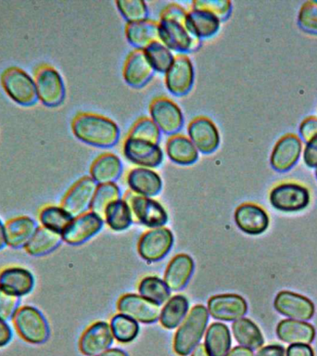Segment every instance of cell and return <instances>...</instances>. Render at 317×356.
<instances>
[{"label": "cell", "mask_w": 317, "mask_h": 356, "mask_svg": "<svg viewBox=\"0 0 317 356\" xmlns=\"http://www.w3.org/2000/svg\"><path fill=\"white\" fill-rule=\"evenodd\" d=\"M188 13L181 6L171 4L164 8L158 22L160 42L171 51L191 53L202 46V40L189 30Z\"/></svg>", "instance_id": "cell-1"}, {"label": "cell", "mask_w": 317, "mask_h": 356, "mask_svg": "<svg viewBox=\"0 0 317 356\" xmlns=\"http://www.w3.org/2000/svg\"><path fill=\"white\" fill-rule=\"evenodd\" d=\"M72 132L83 143L111 147L118 143L120 129L113 120L94 113H81L72 122Z\"/></svg>", "instance_id": "cell-2"}, {"label": "cell", "mask_w": 317, "mask_h": 356, "mask_svg": "<svg viewBox=\"0 0 317 356\" xmlns=\"http://www.w3.org/2000/svg\"><path fill=\"white\" fill-rule=\"evenodd\" d=\"M209 312L202 305L194 306L179 325L174 338V350L180 356H188L200 344L209 322Z\"/></svg>", "instance_id": "cell-3"}, {"label": "cell", "mask_w": 317, "mask_h": 356, "mask_svg": "<svg viewBox=\"0 0 317 356\" xmlns=\"http://www.w3.org/2000/svg\"><path fill=\"white\" fill-rule=\"evenodd\" d=\"M19 337L31 344H43L50 336L49 322L39 309L32 305L21 306L13 318Z\"/></svg>", "instance_id": "cell-4"}, {"label": "cell", "mask_w": 317, "mask_h": 356, "mask_svg": "<svg viewBox=\"0 0 317 356\" xmlns=\"http://www.w3.org/2000/svg\"><path fill=\"white\" fill-rule=\"evenodd\" d=\"M136 221L149 228L163 227L168 222V213L163 206L152 197L127 192L124 197Z\"/></svg>", "instance_id": "cell-5"}, {"label": "cell", "mask_w": 317, "mask_h": 356, "mask_svg": "<svg viewBox=\"0 0 317 356\" xmlns=\"http://www.w3.org/2000/svg\"><path fill=\"white\" fill-rule=\"evenodd\" d=\"M2 85L8 97L19 105L32 106L38 102L35 82L22 70L8 69L3 74Z\"/></svg>", "instance_id": "cell-6"}, {"label": "cell", "mask_w": 317, "mask_h": 356, "mask_svg": "<svg viewBox=\"0 0 317 356\" xmlns=\"http://www.w3.org/2000/svg\"><path fill=\"white\" fill-rule=\"evenodd\" d=\"M269 199L278 211H298L307 207L311 196L308 189L300 184L283 183L272 189Z\"/></svg>", "instance_id": "cell-7"}, {"label": "cell", "mask_w": 317, "mask_h": 356, "mask_svg": "<svg viewBox=\"0 0 317 356\" xmlns=\"http://www.w3.org/2000/svg\"><path fill=\"white\" fill-rule=\"evenodd\" d=\"M174 241V235L168 228H153L144 233L139 239V255L149 263L163 260L172 250Z\"/></svg>", "instance_id": "cell-8"}, {"label": "cell", "mask_w": 317, "mask_h": 356, "mask_svg": "<svg viewBox=\"0 0 317 356\" xmlns=\"http://www.w3.org/2000/svg\"><path fill=\"white\" fill-rule=\"evenodd\" d=\"M150 116L161 132L169 136L177 135L184 127L182 111L177 103L167 97H157L149 107Z\"/></svg>", "instance_id": "cell-9"}, {"label": "cell", "mask_w": 317, "mask_h": 356, "mask_svg": "<svg viewBox=\"0 0 317 356\" xmlns=\"http://www.w3.org/2000/svg\"><path fill=\"white\" fill-rule=\"evenodd\" d=\"M38 99L47 107H57L65 99V86L60 72L51 67H44L36 75Z\"/></svg>", "instance_id": "cell-10"}, {"label": "cell", "mask_w": 317, "mask_h": 356, "mask_svg": "<svg viewBox=\"0 0 317 356\" xmlns=\"http://www.w3.org/2000/svg\"><path fill=\"white\" fill-rule=\"evenodd\" d=\"M122 152L128 161L142 168H155L163 161V149L158 144L140 139L125 138Z\"/></svg>", "instance_id": "cell-11"}, {"label": "cell", "mask_w": 317, "mask_h": 356, "mask_svg": "<svg viewBox=\"0 0 317 356\" xmlns=\"http://www.w3.org/2000/svg\"><path fill=\"white\" fill-rule=\"evenodd\" d=\"M195 71L193 63L186 55H178L165 74L166 88L177 97L188 94L193 88Z\"/></svg>", "instance_id": "cell-12"}, {"label": "cell", "mask_w": 317, "mask_h": 356, "mask_svg": "<svg viewBox=\"0 0 317 356\" xmlns=\"http://www.w3.org/2000/svg\"><path fill=\"white\" fill-rule=\"evenodd\" d=\"M120 314L135 319L143 324H152L160 318V305L150 302L146 298L133 293L122 295L117 303Z\"/></svg>", "instance_id": "cell-13"}, {"label": "cell", "mask_w": 317, "mask_h": 356, "mask_svg": "<svg viewBox=\"0 0 317 356\" xmlns=\"http://www.w3.org/2000/svg\"><path fill=\"white\" fill-rule=\"evenodd\" d=\"M97 184L86 177L75 183L63 197L61 207L74 218L82 216L90 209Z\"/></svg>", "instance_id": "cell-14"}, {"label": "cell", "mask_w": 317, "mask_h": 356, "mask_svg": "<svg viewBox=\"0 0 317 356\" xmlns=\"http://www.w3.org/2000/svg\"><path fill=\"white\" fill-rule=\"evenodd\" d=\"M103 224L104 221L101 216L89 211L74 218L61 236L67 244L77 246L97 235L102 229Z\"/></svg>", "instance_id": "cell-15"}, {"label": "cell", "mask_w": 317, "mask_h": 356, "mask_svg": "<svg viewBox=\"0 0 317 356\" xmlns=\"http://www.w3.org/2000/svg\"><path fill=\"white\" fill-rule=\"evenodd\" d=\"M209 314L220 321H236L247 312L246 300L238 294H219L208 300Z\"/></svg>", "instance_id": "cell-16"}, {"label": "cell", "mask_w": 317, "mask_h": 356, "mask_svg": "<svg viewBox=\"0 0 317 356\" xmlns=\"http://www.w3.org/2000/svg\"><path fill=\"white\" fill-rule=\"evenodd\" d=\"M188 138L197 152L211 154L218 149L220 134L218 128L207 117H197L192 120L188 127Z\"/></svg>", "instance_id": "cell-17"}, {"label": "cell", "mask_w": 317, "mask_h": 356, "mask_svg": "<svg viewBox=\"0 0 317 356\" xmlns=\"http://www.w3.org/2000/svg\"><path fill=\"white\" fill-rule=\"evenodd\" d=\"M274 306L278 313L300 321L310 320L316 312L314 302L307 297L286 291L277 295Z\"/></svg>", "instance_id": "cell-18"}, {"label": "cell", "mask_w": 317, "mask_h": 356, "mask_svg": "<svg viewBox=\"0 0 317 356\" xmlns=\"http://www.w3.org/2000/svg\"><path fill=\"white\" fill-rule=\"evenodd\" d=\"M302 150V140L296 135L288 134L275 145L270 163L275 171H289L299 161Z\"/></svg>", "instance_id": "cell-19"}, {"label": "cell", "mask_w": 317, "mask_h": 356, "mask_svg": "<svg viewBox=\"0 0 317 356\" xmlns=\"http://www.w3.org/2000/svg\"><path fill=\"white\" fill-rule=\"evenodd\" d=\"M113 331L107 322L94 323L81 337L79 348L86 356H96L107 350L113 342Z\"/></svg>", "instance_id": "cell-20"}, {"label": "cell", "mask_w": 317, "mask_h": 356, "mask_svg": "<svg viewBox=\"0 0 317 356\" xmlns=\"http://www.w3.org/2000/svg\"><path fill=\"white\" fill-rule=\"evenodd\" d=\"M235 222L239 229L247 235L257 236L269 227V216L261 206L244 203L236 208Z\"/></svg>", "instance_id": "cell-21"}, {"label": "cell", "mask_w": 317, "mask_h": 356, "mask_svg": "<svg viewBox=\"0 0 317 356\" xmlns=\"http://www.w3.org/2000/svg\"><path fill=\"white\" fill-rule=\"evenodd\" d=\"M32 272L22 266H10L0 272V289L17 297L30 294L35 288Z\"/></svg>", "instance_id": "cell-22"}, {"label": "cell", "mask_w": 317, "mask_h": 356, "mask_svg": "<svg viewBox=\"0 0 317 356\" xmlns=\"http://www.w3.org/2000/svg\"><path fill=\"white\" fill-rule=\"evenodd\" d=\"M154 72L144 50L136 49L125 61L124 81L132 88H141L152 80Z\"/></svg>", "instance_id": "cell-23"}, {"label": "cell", "mask_w": 317, "mask_h": 356, "mask_svg": "<svg viewBox=\"0 0 317 356\" xmlns=\"http://www.w3.org/2000/svg\"><path fill=\"white\" fill-rule=\"evenodd\" d=\"M193 259L185 253L177 254L172 259L164 273V282L172 291H179L188 285L193 275Z\"/></svg>", "instance_id": "cell-24"}, {"label": "cell", "mask_w": 317, "mask_h": 356, "mask_svg": "<svg viewBox=\"0 0 317 356\" xmlns=\"http://www.w3.org/2000/svg\"><path fill=\"white\" fill-rule=\"evenodd\" d=\"M127 185L133 193L152 197L161 191L163 180L153 170L138 167L128 172Z\"/></svg>", "instance_id": "cell-25"}, {"label": "cell", "mask_w": 317, "mask_h": 356, "mask_svg": "<svg viewBox=\"0 0 317 356\" xmlns=\"http://www.w3.org/2000/svg\"><path fill=\"white\" fill-rule=\"evenodd\" d=\"M5 225L7 245L13 249H25L39 227L38 222L28 216L15 217Z\"/></svg>", "instance_id": "cell-26"}, {"label": "cell", "mask_w": 317, "mask_h": 356, "mask_svg": "<svg viewBox=\"0 0 317 356\" xmlns=\"http://www.w3.org/2000/svg\"><path fill=\"white\" fill-rule=\"evenodd\" d=\"M277 335L286 343L310 344L316 338V330L307 322L285 319L277 325Z\"/></svg>", "instance_id": "cell-27"}, {"label": "cell", "mask_w": 317, "mask_h": 356, "mask_svg": "<svg viewBox=\"0 0 317 356\" xmlns=\"http://www.w3.org/2000/svg\"><path fill=\"white\" fill-rule=\"evenodd\" d=\"M125 35L131 46L136 49L145 50L155 42H160L158 22L149 19L129 22L125 27Z\"/></svg>", "instance_id": "cell-28"}, {"label": "cell", "mask_w": 317, "mask_h": 356, "mask_svg": "<svg viewBox=\"0 0 317 356\" xmlns=\"http://www.w3.org/2000/svg\"><path fill=\"white\" fill-rule=\"evenodd\" d=\"M122 164L118 156L113 153L100 155L92 164L91 178L97 184L115 183L121 177Z\"/></svg>", "instance_id": "cell-29"}, {"label": "cell", "mask_w": 317, "mask_h": 356, "mask_svg": "<svg viewBox=\"0 0 317 356\" xmlns=\"http://www.w3.org/2000/svg\"><path fill=\"white\" fill-rule=\"evenodd\" d=\"M166 153L170 160L178 165H191L199 159V152L190 139L178 134L167 141Z\"/></svg>", "instance_id": "cell-30"}, {"label": "cell", "mask_w": 317, "mask_h": 356, "mask_svg": "<svg viewBox=\"0 0 317 356\" xmlns=\"http://www.w3.org/2000/svg\"><path fill=\"white\" fill-rule=\"evenodd\" d=\"M186 22L190 32L200 40L213 38L221 26V21L213 14L192 8L188 13Z\"/></svg>", "instance_id": "cell-31"}, {"label": "cell", "mask_w": 317, "mask_h": 356, "mask_svg": "<svg viewBox=\"0 0 317 356\" xmlns=\"http://www.w3.org/2000/svg\"><path fill=\"white\" fill-rule=\"evenodd\" d=\"M63 241L61 234L39 227L24 250L33 257H43L57 250Z\"/></svg>", "instance_id": "cell-32"}, {"label": "cell", "mask_w": 317, "mask_h": 356, "mask_svg": "<svg viewBox=\"0 0 317 356\" xmlns=\"http://www.w3.org/2000/svg\"><path fill=\"white\" fill-rule=\"evenodd\" d=\"M232 339L229 328L222 323H213L205 334L204 346L210 356H225L229 353Z\"/></svg>", "instance_id": "cell-33"}, {"label": "cell", "mask_w": 317, "mask_h": 356, "mask_svg": "<svg viewBox=\"0 0 317 356\" xmlns=\"http://www.w3.org/2000/svg\"><path fill=\"white\" fill-rule=\"evenodd\" d=\"M189 312L188 298L184 295H175L167 300L166 305L161 309L160 323L167 330H174L179 327Z\"/></svg>", "instance_id": "cell-34"}, {"label": "cell", "mask_w": 317, "mask_h": 356, "mask_svg": "<svg viewBox=\"0 0 317 356\" xmlns=\"http://www.w3.org/2000/svg\"><path fill=\"white\" fill-rule=\"evenodd\" d=\"M233 335L241 346L250 350L259 349L263 346L264 339L258 325L249 318L242 317L234 321L232 325Z\"/></svg>", "instance_id": "cell-35"}, {"label": "cell", "mask_w": 317, "mask_h": 356, "mask_svg": "<svg viewBox=\"0 0 317 356\" xmlns=\"http://www.w3.org/2000/svg\"><path fill=\"white\" fill-rule=\"evenodd\" d=\"M104 216L108 227L116 232L127 230L133 222L132 211L124 199L110 203L106 208Z\"/></svg>", "instance_id": "cell-36"}, {"label": "cell", "mask_w": 317, "mask_h": 356, "mask_svg": "<svg viewBox=\"0 0 317 356\" xmlns=\"http://www.w3.org/2000/svg\"><path fill=\"white\" fill-rule=\"evenodd\" d=\"M138 292L140 296L160 306L171 297V289L164 280L155 275L144 277L139 283Z\"/></svg>", "instance_id": "cell-37"}, {"label": "cell", "mask_w": 317, "mask_h": 356, "mask_svg": "<svg viewBox=\"0 0 317 356\" xmlns=\"http://www.w3.org/2000/svg\"><path fill=\"white\" fill-rule=\"evenodd\" d=\"M72 220L74 217L67 213L61 206H47L39 213V221L42 227L60 234L63 233Z\"/></svg>", "instance_id": "cell-38"}, {"label": "cell", "mask_w": 317, "mask_h": 356, "mask_svg": "<svg viewBox=\"0 0 317 356\" xmlns=\"http://www.w3.org/2000/svg\"><path fill=\"white\" fill-rule=\"evenodd\" d=\"M110 325L113 338L121 343H129L138 335V322L125 314H115L111 318Z\"/></svg>", "instance_id": "cell-39"}, {"label": "cell", "mask_w": 317, "mask_h": 356, "mask_svg": "<svg viewBox=\"0 0 317 356\" xmlns=\"http://www.w3.org/2000/svg\"><path fill=\"white\" fill-rule=\"evenodd\" d=\"M120 199H121V191L115 183L102 184L97 186L92 200L90 210L99 214V216H104L107 206Z\"/></svg>", "instance_id": "cell-40"}, {"label": "cell", "mask_w": 317, "mask_h": 356, "mask_svg": "<svg viewBox=\"0 0 317 356\" xmlns=\"http://www.w3.org/2000/svg\"><path fill=\"white\" fill-rule=\"evenodd\" d=\"M155 72L166 74L174 60L171 50L161 42H155L144 50Z\"/></svg>", "instance_id": "cell-41"}, {"label": "cell", "mask_w": 317, "mask_h": 356, "mask_svg": "<svg viewBox=\"0 0 317 356\" xmlns=\"http://www.w3.org/2000/svg\"><path fill=\"white\" fill-rule=\"evenodd\" d=\"M117 8L125 19L129 22L145 21L149 18V8L142 0H120Z\"/></svg>", "instance_id": "cell-42"}, {"label": "cell", "mask_w": 317, "mask_h": 356, "mask_svg": "<svg viewBox=\"0 0 317 356\" xmlns=\"http://www.w3.org/2000/svg\"><path fill=\"white\" fill-rule=\"evenodd\" d=\"M127 138L140 139V140L158 144L161 139V130L152 119L141 118L133 124Z\"/></svg>", "instance_id": "cell-43"}, {"label": "cell", "mask_w": 317, "mask_h": 356, "mask_svg": "<svg viewBox=\"0 0 317 356\" xmlns=\"http://www.w3.org/2000/svg\"><path fill=\"white\" fill-rule=\"evenodd\" d=\"M192 10L208 11L221 22L227 21L232 13V3L227 0H197L192 3Z\"/></svg>", "instance_id": "cell-44"}, {"label": "cell", "mask_w": 317, "mask_h": 356, "mask_svg": "<svg viewBox=\"0 0 317 356\" xmlns=\"http://www.w3.org/2000/svg\"><path fill=\"white\" fill-rule=\"evenodd\" d=\"M300 29L311 35H317V2L307 1L300 8L298 16Z\"/></svg>", "instance_id": "cell-45"}, {"label": "cell", "mask_w": 317, "mask_h": 356, "mask_svg": "<svg viewBox=\"0 0 317 356\" xmlns=\"http://www.w3.org/2000/svg\"><path fill=\"white\" fill-rule=\"evenodd\" d=\"M21 307V298L8 293L0 289V317L7 320H13L17 311Z\"/></svg>", "instance_id": "cell-46"}, {"label": "cell", "mask_w": 317, "mask_h": 356, "mask_svg": "<svg viewBox=\"0 0 317 356\" xmlns=\"http://www.w3.org/2000/svg\"><path fill=\"white\" fill-rule=\"evenodd\" d=\"M303 160L306 165L311 168H317V135L314 136L306 143L303 150Z\"/></svg>", "instance_id": "cell-47"}, {"label": "cell", "mask_w": 317, "mask_h": 356, "mask_svg": "<svg viewBox=\"0 0 317 356\" xmlns=\"http://www.w3.org/2000/svg\"><path fill=\"white\" fill-rule=\"evenodd\" d=\"M300 135L305 143H307L314 136L317 135L316 117H308L300 124Z\"/></svg>", "instance_id": "cell-48"}, {"label": "cell", "mask_w": 317, "mask_h": 356, "mask_svg": "<svg viewBox=\"0 0 317 356\" xmlns=\"http://www.w3.org/2000/svg\"><path fill=\"white\" fill-rule=\"evenodd\" d=\"M13 338V330L7 320L0 317V348L7 346Z\"/></svg>", "instance_id": "cell-49"}, {"label": "cell", "mask_w": 317, "mask_h": 356, "mask_svg": "<svg viewBox=\"0 0 317 356\" xmlns=\"http://www.w3.org/2000/svg\"><path fill=\"white\" fill-rule=\"evenodd\" d=\"M286 356H314V353L308 344H291L286 350Z\"/></svg>", "instance_id": "cell-50"}, {"label": "cell", "mask_w": 317, "mask_h": 356, "mask_svg": "<svg viewBox=\"0 0 317 356\" xmlns=\"http://www.w3.org/2000/svg\"><path fill=\"white\" fill-rule=\"evenodd\" d=\"M256 356H286V350L282 345H267L259 350Z\"/></svg>", "instance_id": "cell-51"}, {"label": "cell", "mask_w": 317, "mask_h": 356, "mask_svg": "<svg viewBox=\"0 0 317 356\" xmlns=\"http://www.w3.org/2000/svg\"><path fill=\"white\" fill-rule=\"evenodd\" d=\"M225 356H254L252 350L243 346L233 348Z\"/></svg>", "instance_id": "cell-52"}, {"label": "cell", "mask_w": 317, "mask_h": 356, "mask_svg": "<svg viewBox=\"0 0 317 356\" xmlns=\"http://www.w3.org/2000/svg\"><path fill=\"white\" fill-rule=\"evenodd\" d=\"M7 238H6V225L0 219V250L7 247Z\"/></svg>", "instance_id": "cell-53"}, {"label": "cell", "mask_w": 317, "mask_h": 356, "mask_svg": "<svg viewBox=\"0 0 317 356\" xmlns=\"http://www.w3.org/2000/svg\"><path fill=\"white\" fill-rule=\"evenodd\" d=\"M96 356H128V355H127V353L124 352V350H122L121 349H116V348H114V349H108L107 350H105V352L99 353V355H97Z\"/></svg>", "instance_id": "cell-54"}, {"label": "cell", "mask_w": 317, "mask_h": 356, "mask_svg": "<svg viewBox=\"0 0 317 356\" xmlns=\"http://www.w3.org/2000/svg\"><path fill=\"white\" fill-rule=\"evenodd\" d=\"M191 356H210V355H209L207 350H206L204 344H199L195 348Z\"/></svg>", "instance_id": "cell-55"}, {"label": "cell", "mask_w": 317, "mask_h": 356, "mask_svg": "<svg viewBox=\"0 0 317 356\" xmlns=\"http://www.w3.org/2000/svg\"><path fill=\"white\" fill-rule=\"evenodd\" d=\"M316 177H317V168L316 170Z\"/></svg>", "instance_id": "cell-56"}]
</instances>
